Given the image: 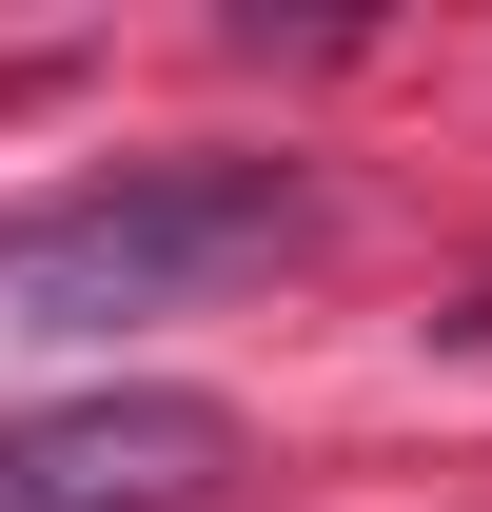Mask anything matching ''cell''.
<instances>
[{
  "label": "cell",
  "mask_w": 492,
  "mask_h": 512,
  "mask_svg": "<svg viewBox=\"0 0 492 512\" xmlns=\"http://www.w3.org/2000/svg\"><path fill=\"white\" fill-rule=\"evenodd\" d=\"M237 453H256L237 394L119 375V394H60V414H0V512H217Z\"/></svg>",
  "instance_id": "7a4b0ae2"
},
{
  "label": "cell",
  "mask_w": 492,
  "mask_h": 512,
  "mask_svg": "<svg viewBox=\"0 0 492 512\" xmlns=\"http://www.w3.org/2000/svg\"><path fill=\"white\" fill-rule=\"evenodd\" d=\"M276 256H315L296 158H119V178H60L0 217V335H119L217 276H276Z\"/></svg>",
  "instance_id": "6da1fadb"
}]
</instances>
